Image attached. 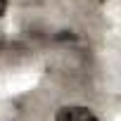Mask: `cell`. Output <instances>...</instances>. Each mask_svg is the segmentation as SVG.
Masks as SVG:
<instances>
[{"instance_id": "1", "label": "cell", "mask_w": 121, "mask_h": 121, "mask_svg": "<svg viewBox=\"0 0 121 121\" xmlns=\"http://www.w3.org/2000/svg\"><path fill=\"white\" fill-rule=\"evenodd\" d=\"M55 121H100V119L83 104H67L57 109Z\"/></svg>"}, {"instance_id": "2", "label": "cell", "mask_w": 121, "mask_h": 121, "mask_svg": "<svg viewBox=\"0 0 121 121\" xmlns=\"http://www.w3.org/2000/svg\"><path fill=\"white\" fill-rule=\"evenodd\" d=\"M5 10H7V0H0V17L5 14Z\"/></svg>"}]
</instances>
